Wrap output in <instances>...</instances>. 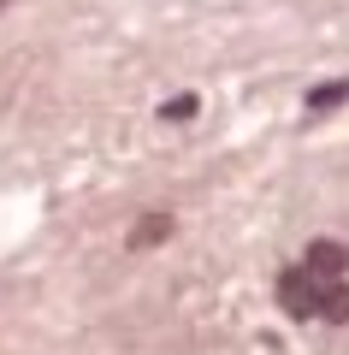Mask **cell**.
<instances>
[{
	"label": "cell",
	"mask_w": 349,
	"mask_h": 355,
	"mask_svg": "<svg viewBox=\"0 0 349 355\" xmlns=\"http://www.w3.org/2000/svg\"><path fill=\"white\" fill-rule=\"evenodd\" d=\"M278 302H284L290 320H314L320 314V279H314L308 266H290L284 279H278Z\"/></svg>",
	"instance_id": "obj_1"
},
{
	"label": "cell",
	"mask_w": 349,
	"mask_h": 355,
	"mask_svg": "<svg viewBox=\"0 0 349 355\" xmlns=\"http://www.w3.org/2000/svg\"><path fill=\"white\" fill-rule=\"evenodd\" d=\"M343 266H349V249L343 243H308V272L314 279H343Z\"/></svg>",
	"instance_id": "obj_2"
},
{
	"label": "cell",
	"mask_w": 349,
	"mask_h": 355,
	"mask_svg": "<svg viewBox=\"0 0 349 355\" xmlns=\"http://www.w3.org/2000/svg\"><path fill=\"white\" fill-rule=\"evenodd\" d=\"M320 320L349 326V284H343V279H325V284H320Z\"/></svg>",
	"instance_id": "obj_3"
},
{
	"label": "cell",
	"mask_w": 349,
	"mask_h": 355,
	"mask_svg": "<svg viewBox=\"0 0 349 355\" xmlns=\"http://www.w3.org/2000/svg\"><path fill=\"white\" fill-rule=\"evenodd\" d=\"M166 237H172V219L148 214V219H137V231H130V249H154V243H166Z\"/></svg>",
	"instance_id": "obj_4"
},
{
	"label": "cell",
	"mask_w": 349,
	"mask_h": 355,
	"mask_svg": "<svg viewBox=\"0 0 349 355\" xmlns=\"http://www.w3.org/2000/svg\"><path fill=\"white\" fill-rule=\"evenodd\" d=\"M337 101H349V83H320V89H308V107H314V113H332Z\"/></svg>",
	"instance_id": "obj_5"
},
{
	"label": "cell",
	"mask_w": 349,
	"mask_h": 355,
	"mask_svg": "<svg viewBox=\"0 0 349 355\" xmlns=\"http://www.w3.org/2000/svg\"><path fill=\"white\" fill-rule=\"evenodd\" d=\"M160 113H166V119H196V95H172Z\"/></svg>",
	"instance_id": "obj_6"
},
{
	"label": "cell",
	"mask_w": 349,
	"mask_h": 355,
	"mask_svg": "<svg viewBox=\"0 0 349 355\" xmlns=\"http://www.w3.org/2000/svg\"><path fill=\"white\" fill-rule=\"evenodd\" d=\"M0 6H6V0H0Z\"/></svg>",
	"instance_id": "obj_7"
}]
</instances>
